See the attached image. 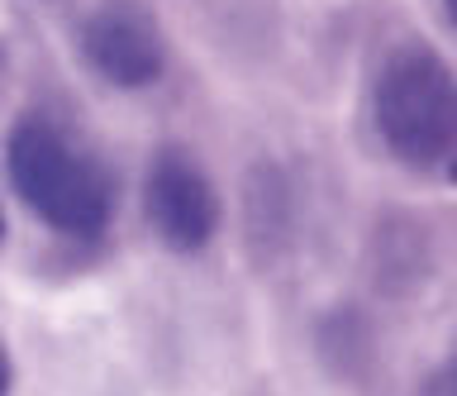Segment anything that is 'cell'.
Here are the masks:
<instances>
[{"label": "cell", "instance_id": "3957f363", "mask_svg": "<svg viewBox=\"0 0 457 396\" xmlns=\"http://www.w3.org/2000/svg\"><path fill=\"white\" fill-rule=\"evenodd\" d=\"M81 63L114 91H143L167 72V38L134 0H105L77 29Z\"/></svg>", "mask_w": 457, "mask_h": 396}, {"label": "cell", "instance_id": "5b68a950", "mask_svg": "<svg viewBox=\"0 0 457 396\" xmlns=\"http://www.w3.org/2000/svg\"><path fill=\"white\" fill-rule=\"evenodd\" d=\"M367 273H371V287L386 296L420 291L428 273H434V234H428V224L405 215V210L381 215L367 244Z\"/></svg>", "mask_w": 457, "mask_h": 396}, {"label": "cell", "instance_id": "30bf717a", "mask_svg": "<svg viewBox=\"0 0 457 396\" xmlns=\"http://www.w3.org/2000/svg\"><path fill=\"white\" fill-rule=\"evenodd\" d=\"M443 15H448V24L457 29V0H443Z\"/></svg>", "mask_w": 457, "mask_h": 396}, {"label": "cell", "instance_id": "7a4b0ae2", "mask_svg": "<svg viewBox=\"0 0 457 396\" xmlns=\"http://www.w3.org/2000/svg\"><path fill=\"white\" fill-rule=\"evenodd\" d=\"M371 120L386 153L405 167H438L457 144V77L420 44L395 48L371 87Z\"/></svg>", "mask_w": 457, "mask_h": 396}, {"label": "cell", "instance_id": "8fae6325", "mask_svg": "<svg viewBox=\"0 0 457 396\" xmlns=\"http://www.w3.org/2000/svg\"><path fill=\"white\" fill-rule=\"evenodd\" d=\"M0 244H5V210H0Z\"/></svg>", "mask_w": 457, "mask_h": 396}, {"label": "cell", "instance_id": "9c48e42d", "mask_svg": "<svg viewBox=\"0 0 457 396\" xmlns=\"http://www.w3.org/2000/svg\"><path fill=\"white\" fill-rule=\"evenodd\" d=\"M10 382H14V367H10L5 344H0V396H10Z\"/></svg>", "mask_w": 457, "mask_h": 396}, {"label": "cell", "instance_id": "6da1fadb", "mask_svg": "<svg viewBox=\"0 0 457 396\" xmlns=\"http://www.w3.org/2000/svg\"><path fill=\"white\" fill-rule=\"evenodd\" d=\"M5 173L14 196L48 230L67 239L105 234L114 215V177L48 115H20L5 139Z\"/></svg>", "mask_w": 457, "mask_h": 396}, {"label": "cell", "instance_id": "ba28073f", "mask_svg": "<svg viewBox=\"0 0 457 396\" xmlns=\"http://www.w3.org/2000/svg\"><path fill=\"white\" fill-rule=\"evenodd\" d=\"M420 396H457V353L443 358L438 367H428L420 382Z\"/></svg>", "mask_w": 457, "mask_h": 396}, {"label": "cell", "instance_id": "8992f818", "mask_svg": "<svg viewBox=\"0 0 457 396\" xmlns=\"http://www.w3.org/2000/svg\"><path fill=\"white\" fill-rule=\"evenodd\" d=\"M314 353L334 377L343 382H367L377 373V334L357 306H334L314 324Z\"/></svg>", "mask_w": 457, "mask_h": 396}, {"label": "cell", "instance_id": "277c9868", "mask_svg": "<svg viewBox=\"0 0 457 396\" xmlns=\"http://www.w3.org/2000/svg\"><path fill=\"white\" fill-rule=\"evenodd\" d=\"M143 215L171 253H200L220 230V196L186 153H157L143 181Z\"/></svg>", "mask_w": 457, "mask_h": 396}, {"label": "cell", "instance_id": "52a82bcc", "mask_svg": "<svg viewBox=\"0 0 457 396\" xmlns=\"http://www.w3.org/2000/svg\"><path fill=\"white\" fill-rule=\"evenodd\" d=\"M243 224H248L253 249H286L295 230V196L291 177L277 163H257L243 177Z\"/></svg>", "mask_w": 457, "mask_h": 396}]
</instances>
